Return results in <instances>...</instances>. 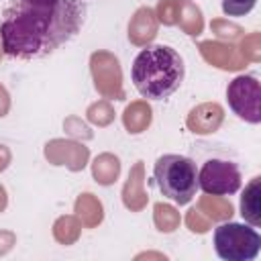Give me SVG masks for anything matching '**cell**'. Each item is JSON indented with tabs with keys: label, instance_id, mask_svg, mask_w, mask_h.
Returning <instances> with one entry per match:
<instances>
[{
	"label": "cell",
	"instance_id": "obj_1",
	"mask_svg": "<svg viewBox=\"0 0 261 261\" xmlns=\"http://www.w3.org/2000/svg\"><path fill=\"white\" fill-rule=\"evenodd\" d=\"M86 20L82 0H12L2 14V49L14 59H39L71 41Z\"/></svg>",
	"mask_w": 261,
	"mask_h": 261
},
{
	"label": "cell",
	"instance_id": "obj_2",
	"mask_svg": "<svg viewBox=\"0 0 261 261\" xmlns=\"http://www.w3.org/2000/svg\"><path fill=\"white\" fill-rule=\"evenodd\" d=\"M184 59L169 45H147L133 61L130 77L147 100L169 98L184 82Z\"/></svg>",
	"mask_w": 261,
	"mask_h": 261
},
{
	"label": "cell",
	"instance_id": "obj_3",
	"mask_svg": "<svg viewBox=\"0 0 261 261\" xmlns=\"http://www.w3.org/2000/svg\"><path fill=\"white\" fill-rule=\"evenodd\" d=\"M153 177L161 194L179 206L192 202L198 190V169L190 157L184 155H161L155 161Z\"/></svg>",
	"mask_w": 261,
	"mask_h": 261
},
{
	"label": "cell",
	"instance_id": "obj_4",
	"mask_svg": "<svg viewBox=\"0 0 261 261\" xmlns=\"http://www.w3.org/2000/svg\"><path fill=\"white\" fill-rule=\"evenodd\" d=\"M214 249L224 261H253L261 251V237L253 226L222 222L214 228Z\"/></svg>",
	"mask_w": 261,
	"mask_h": 261
},
{
	"label": "cell",
	"instance_id": "obj_5",
	"mask_svg": "<svg viewBox=\"0 0 261 261\" xmlns=\"http://www.w3.org/2000/svg\"><path fill=\"white\" fill-rule=\"evenodd\" d=\"M226 98L230 110L239 118L251 124L261 122V86L255 75H237L226 88Z\"/></svg>",
	"mask_w": 261,
	"mask_h": 261
},
{
	"label": "cell",
	"instance_id": "obj_6",
	"mask_svg": "<svg viewBox=\"0 0 261 261\" xmlns=\"http://www.w3.org/2000/svg\"><path fill=\"white\" fill-rule=\"evenodd\" d=\"M198 188L210 196H230L241 188V171L232 161L208 159L198 171Z\"/></svg>",
	"mask_w": 261,
	"mask_h": 261
},
{
	"label": "cell",
	"instance_id": "obj_7",
	"mask_svg": "<svg viewBox=\"0 0 261 261\" xmlns=\"http://www.w3.org/2000/svg\"><path fill=\"white\" fill-rule=\"evenodd\" d=\"M90 71L94 77V86L98 94L108 100H124L122 90V69L110 51H96L90 57Z\"/></svg>",
	"mask_w": 261,
	"mask_h": 261
},
{
	"label": "cell",
	"instance_id": "obj_8",
	"mask_svg": "<svg viewBox=\"0 0 261 261\" xmlns=\"http://www.w3.org/2000/svg\"><path fill=\"white\" fill-rule=\"evenodd\" d=\"M45 157L53 165H67L71 171H80L86 167L90 151L82 143L75 141H65V139H55L45 145Z\"/></svg>",
	"mask_w": 261,
	"mask_h": 261
},
{
	"label": "cell",
	"instance_id": "obj_9",
	"mask_svg": "<svg viewBox=\"0 0 261 261\" xmlns=\"http://www.w3.org/2000/svg\"><path fill=\"white\" fill-rule=\"evenodd\" d=\"M198 49H200L202 57L210 65H214V67L237 71V69H243L247 65V61L243 59V55L232 45L218 43V41H204V43L198 45Z\"/></svg>",
	"mask_w": 261,
	"mask_h": 261
},
{
	"label": "cell",
	"instance_id": "obj_10",
	"mask_svg": "<svg viewBox=\"0 0 261 261\" xmlns=\"http://www.w3.org/2000/svg\"><path fill=\"white\" fill-rule=\"evenodd\" d=\"M222 120H224L222 106L216 104V102H204V104H198L196 108L190 110V114L186 118V124L196 135H210V133L218 130Z\"/></svg>",
	"mask_w": 261,
	"mask_h": 261
},
{
	"label": "cell",
	"instance_id": "obj_11",
	"mask_svg": "<svg viewBox=\"0 0 261 261\" xmlns=\"http://www.w3.org/2000/svg\"><path fill=\"white\" fill-rule=\"evenodd\" d=\"M157 27L159 20L155 16V10L149 6H141L128 22V41L137 47H147L157 37Z\"/></svg>",
	"mask_w": 261,
	"mask_h": 261
},
{
	"label": "cell",
	"instance_id": "obj_12",
	"mask_svg": "<svg viewBox=\"0 0 261 261\" xmlns=\"http://www.w3.org/2000/svg\"><path fill=\"white\" fill-rule=\"evenodd\" d=\"M147 192H145V165L143 161H137L130 167L128 179L122 188V202L130 212H139L147 206Z\"/></svg>",
	"mask_w": 261,
	"mask_h": 261
},
{
	"label": "cell",
	"instance_id": "obj_13",
	"mask_svg": "<svg viewBox=\"0 0 261 261\" xmlns=\"http://www.w3.org/2000/svg\"><path fill=\"white\" fill-rule=\"evenodd\" d=\"M259 198H261V177L257 175L247 184V188H245V192L241 196V214L251 226H259L261 224Z\"/></svg>",
	"mask_w": 261,
	"mask_h": 261
},
{
	"label": "cell",
	"instance_id": "obj_14",
	"mask_svg": "<svg viewBox=\"0 0 261 261\" xmlns=\"http://www.w3.org/2000/svg\"><path fill=\"white\" fill-rule=\"evenodd\" d=\"M151 106L145 102V100H137V102H130L126 108H124V114H122V122H124V128L130 133V135H139L143 133L149 124H151Z\"/></svg>",
	"mask_w": 261,
	"mask_h": 261
},
{
	"label": "cell",
	"instance_id": "obj_15",
	"mask_svg": "<svg viewBox=\"0 0 261 261\" xmlns=\"http://www.w3.org/2000/svg\"><path fill=\"white\" fill-rule=\"evenodd\" d=\"M92 173H94V179L100 186H110L120 175V159L112 153H102L94 159Z\"/></svg>",
	"mask_w": 261,
	"mask_h": 261
},
{
	"label": "cell",
	"instance_id": "obj_16",
	"mask_svg": "<svg viewBox=\"0 0 261 261\" xmlns=\"http://www.w3.org/2000/svg\"><path fill=\"white\" fill-rule=\"evenodd\" d=\"M179 29L192 37H198L204 29V18L200 8L192 0H179V12H177V22Z\"/></svg>",
	"mask_w": 261,
	"mask_h": 261
},
{
	"label": "cell",
	"instance_id": "obj_17",
	"mask_svg": "<svg viewBox=\"0 0 261 261\" xmlns=\"http://www.w3.org/2000/svg\"><path fill=\"white\" fill-rule=\"evenodd\" d=\"M75 216H77L80 222H82L84 226H88V228L100 224V222H102V216H104L100 200H96L92 194H82V196H77V200H75Z\"/></svg>",
	"mask_w": 261,
	"mask_h": 261
},
{
	"label": "cell",
	"instance_id": "obj_18",
	"mask_svg": "<svg viewBox=\"0 0 261 261\" xmlns=\"http://www.w3.org/2000/svg\"><path fill=\"white\" fill-rule=\"evenodd\" d=\"M198 210L210 220V222H218V220H226L232 216V204L224 200V196H204L198 202Z\"/></svg>",
	"mask_w": 261,
	"mask_h": 261
},
{
	"label": "cell",
	"instance_id": "obj_19",
	"mask_svg": "<svg viewBox=\"0 0 261 261\" xmlns=\"http://www.w3.org/2000/svg\"><path fill=\"white\" fill-rule=\"evenodd\" d=\"M82 230V222L77 216H59L53 224V237L61 245H71L77 241Z\"/></svg>",
	"mask_w": 261,
	"mask_h": 261
},
{
	"label": "cell",
	"instance_id": "obj_20",
	"mask_svg": "<svg viewBox=\"0 0 261 261\" xmlns=\"http://www.w3.org/2000/svg\"><path fill=\"white\" fill-rule=\"evenodd\" d=\"M153 218H155L157 230H161V232H173V230L179 226V222H181L179 212H177L173 206L163 204V202L155 204V214H153Z\"/></svg>",
	"mask_w": 261,
	"mask_h": 261
},
{
	"label": "cell",
	"instance_id": "obj_21",
	"mask_svg": "<svg viewBox=\"0 0 261 261\" xmlns=\"http://www.w3.org/2000/svg\"><path fill=\"white\" fill-rule=\"evenodd\" d=\"M86 114H88V120L98 124V126H106V124H110L114 120V110L106 100H100V102L92 104Z\"/></svg>",
	"mask_w": 261,
	"mask_h": 261
},
{
	"label": "cell",
	"instance_id": "obj_22",
	"mask_svg": "<svg viewBox=\"0 0 261 261\" xmlns=\"http://www.w3.org/2000/svg\"><path fill=\"white\" fill-rule=\"evenodd\" d=\"M177 12H179V0H159L155 16L159 22L173 27L177 22Z\"/></svg>",
	"mask_w": 261,
	"mask_h": 261
},
{
	"label": "cell",
	"instance_id": "obj_23",
	"mask_svg": "<svg viewBox=\"0 0 261 261\" xmlns=\"http://www.w3.org/2000/svg\"><path fill=\"white\" fill-rule=\"evenodd\" d=\"M257 0H222V12L226 16H245L255 8Z\"/></svg>",
	"mask_w": 261,
	"mask_h": 261
},
{
	"label": "cell",
	"instance_id": "obj_24",
	"mask_svg": "<svg viewBox=\"0 0 261 261\" xmlns=\"http://www.w3.org/2000/svg\"><path fill=\"white\" fill-rule=\"evenodd\" d=\"M212 31L216 33V37L220 39H228V41H234L243 35V29L239 24H232L228 20H212Z\"/></svg>",
	"mask_w": 261,
	"mask_h": 261
},
{
	"label": "cell",
	"instance_id": "obj_25",
	"mask_svg": "<svg viewBox=\"0 0 261 261\" xmlns=\"http://www.w3.org/2000/svg\"><path fill=\"white\" fill-rule=\"evenodd\" d=\"M245 61H259V35H249L245 37V41L241 43V51Z\"/></svg>",
	"mask_w": 261,
	"mask_h": 261
},
{
	"label": "cell",
	"instance_id": "obj_26",
	"mask_svg": "<svg viewBox=\"0 0 261 261\" xmlns=\"http://www.w3.org/2000/svg\"><path fill=\"white\" fill-rule=\"evenodd\" d=\"M186 224L190 226L192 232H206L210 228V220L198 210V208H192L186 216Z\"/></svg>",
	"mask_w": 261,
	"mask_h": 261
},
{
	"label": "cell",
	"instance_id": "obj_27",
	"mask_svg": "<svg viewBox=\"0 0 261 261\" xmlns=\"http://www.w3.org/2000/svg\"><path fill=\"white\" fill-rule=\"evenodd\" d=\"M71 124H75V116H71V118H67V120H65V128H71ZM71 135H77V137H84V139H90V137H92L90 128H88L84 122H82L75 130H71Z\"/></svg>",
	"mask_w": 261,
	"mask_h": 261
},
{
	"label": "cell",
	"instance_id": "obj_28",
	"mask_svg": "<svg viewBox=\"0 0 261 261\" xmlns=\"http://www.w3.org/2000/svg\"><path fill=\"white\" fill-rule=\"evenodd\" d=\"M8 108H10V98H8L6 88L0 84V118H2V116H6Z\"/></svg>",
	"mask_w": 261,
	"mask_h": 261
},
{
	"label": "cell",
	"instance_id": "obj_29",
	"mask_svg": "<svg viewBox=\"0 0 261 261\" xmlns=\"http://www.w3.org/2000/svg\"><path fill=\"white\" fill-rule=\"evenodd\" d=\"M8 163H10V151L4 145H0V171H4Z\"/></svg>",
	"mask_w": 261,
	"mask_h": 261
},
{
	"label": "cell",
	"instance_id": "obj_30",
	"mask_svg": "<svg viewBox=\"0 0 261 261\" xmlns=\"http://www.w3.org/2000/svg\"><path fill=\"white\" fill-rule=\"evenodd\" d=\"M6 204H8V198H6V190L0 186V212L6 208Z\"/></svg>",
	"mask_w": 261,
	"mask_h": 261
},
{
	"label": "cell",
	"instance_id": "obj_31",
	"mask_svg": "<svg viewBox=\"0 0 261 261\" xmlns=\"http://www.w3.org/2000/svg\"><path fill=\"white\" fill-rule=\"evenodd\" d=\"M2 41V39H0ZM2 53H4V49H2V45H0V59H2Z\"/></svg>",
	"mask_w": 261,
	"mask_h": 261
}]
</instances>
